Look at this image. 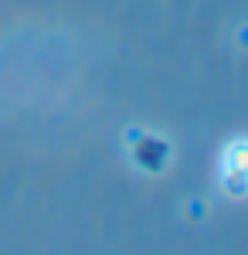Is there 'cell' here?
I'll return each instance as SVG.
<instances>
[{
	"label": "cell",
	"mask_w": 248,
	"mask_h": 255,
	"mask_svg": "<svg viewBox=\"0 0 248 255\" xmlns=\"http://www.w3.org/2000/svg\"><path fill=\"white\" fill-rule=\"evenodd\" d=\"M218 184L221 191L235 201L248 197V136L231 139L221 150V163H218Z\"/></svg>",
	"instance_id": "1"
}]
</instances>
